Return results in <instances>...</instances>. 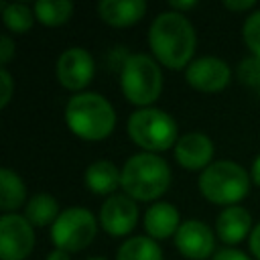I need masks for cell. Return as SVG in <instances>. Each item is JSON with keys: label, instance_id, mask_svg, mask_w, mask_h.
Returning a JSON list of instances; mask_svg holds the SVG:
<instances>
[{"label": "cell", "instance_id": "9a60e30c", "mask_svg": "<svg viewBox=\"0 0 260 260\" xmlns=\"http://www.w3.org/2000/svg\"><path fill=\"white\" fill-rule=\"evenodd\" d=\"M144 230L152 240H162L179 230V211L175 205L167 201H158L146 209L144 215Z\"/></svg>", "mask_w": 260, "mask_h": 260}, {"label": "cell", "instance_id": "8fae6325", "mask_svg": "<svg viewBox=\"0 0 260 260\" xmlns=\"http://www.w3.org/2000/svg\"><path fill=\"white\" fill-rule=\"evenodd\" d=\"M175 246L185 258L205 260L215 248V238L207 223L199 219H187L175 234Z\"/></svg>", "mask_w": 260, "mask_h": 260}, {"label": "cell", "instance_id": "ac0fdd59", "mask_svg": "<svg viewBox=\"0 0 260 260\" xmlns=\"http://www.w3.org/2000/svg\"><path fill=\"white\" fill-rule=\"evenodd\" d=\"M24 217L39 228L47 223H55V219L59 217V203L49 193H37L26 201Z\"/></svg>", "mask_w": 260, "mask_h": 260}, {"label": "cell", "instance_id": "3957f363", "mask_svg": "<svg viewBox=\"0 0 260 260\" xmlns=\"http://www.w3.org/2000/svg\"><path fill=\"white\" fill-rule=\"evenodd\" d=\"M171 185V169L154 152H140L126 160L122 169V189L134 201H152Z\"/></svg>", "mask_w": 260, "mask_h": 260}, {"label": "cell", "instance_id": "7a4b0ae2", "mask_svg": "<svg viewBox=\"0 0 260 260\" xmlns=\"http://www.w3.org/2000/svg\"><path fill=\"white\" fill-rule=\"evenodd\" d=\"M65 122L75 136L83 140H102L112 134L116 112L104 95L81 91L67 102Z\"/></svg>", "mask_w": 260, "mask_h": 260}, {"label": "cell", "instance_id": "4dcf8cb0", "mask_svg": "<svg viewBox=\"0 0 260 260\" xmlns=\"http://www.w3.org/2000/svg\"><path fill=\"white\" fill-rule=\"evenodd\" d=\"M45 260H71V258H69V252L55 248L53 252H49V254H47V258H45Z\"/></svg>", "mask_w": 260, "mask_h": 260}, {"label": "cell", "instance_id": "30bf717a", "mask_svg": "<svg viewBox=\"0 0 260 260\" xmlns=\"http://www.w3.org/2000/svg\"><path fill=\"white\" fill-rule=\"evenodd\" d=\"M230 67L225 61L217 57H199L189 63L185 71V79L191 87L199 91H221L230 83Z\"/></svg>", "mask_w": 260, "mask_h": 260}, {"label": "cell", "instance_id": "f1b7e54d", "mask_svg": "<svg viewBox=\"0 0 260 260\" xmlns=\"http://www.w3.org/2000/svg\"><path fill=\"white\" fill-rule=\"evenodd\" d=\"M250 250H252V254L260 260V223L252 230V234H250Z\"/></svg>", "mask_w": 260, "mask_h": 260}, {"label": "cell", "instance_id": "cb8c5ba5", "mask_svg": "<svg viewBox=\"0 0 260 260\" xmlns=\"http://www.w3.org/2000/svg\"><path fill=\"white\" fill-rule=\"evenodd\" d=\"M238 79L244 85L258 87L260 85V59L258 57H246L238 63Z\"/></svg>", "mask_w": 260, "mask_h": 260}, {"label": "cell", "instance_id": "603a6c76", "mask_svg": "<svg viewBox=\"0 0 260 260\" xmlns=\"http://www.w3.org/2000/svg\"><path fill=\"white\" fill-rule=\"evenodd\" d=\"M242 37H244L246 47L252 51V55L260 59V10L252 12L246 18L242 26Z\"/></svg>", "mask_w": 260, "mask_h": 260}, {"label": "cell", "instance_id": "f546056e", "mask_svg": "<svg viewBox=\"0 0 260 260\" xmlns=\"http://www.w3.org/2000/svg\"><path fill=\"white\" fill-rule=\"evenodd\" d=\"M197 6V2L195 0H171V8L175 10V12H183V10H191V8H195Z\"/></svg>", "mask_w": 260, "mask_h": 260}, {"label": "cell", "instance_id": "e0dca14e", "mask_svg": "<svg viewBox=\"0 0 260 260\" xmlns=\"http://www.w3.org/2000/svg\"><path fill=\"white\" fill-rule=\"evenodd\" d=\"M85 185L95 195H110L122 185V171L110 160H95L85 171Z\"/></svg>", "mask_w": 260, "mask_h": 260}, {"label": "cell", "instance_id": "ba28073f", "mask_svg": "<svg viewBox=\"0 0 260 260\" xmlns=\"http://www.w3.org/2000/svg\"><path fill=\"white\" fill-rule=\"evenodd\" d=\"M35 246L32 223L24 215L4 213L0 217V256L2 260H24Z\"/></svg>", "mask_w": 260, "mask_h": 260}, {"label": "cell", "instance_id": "7c38bea8", "mask_svg": "<svg viewBox=\"0 0 260 260\" xmlns=\"http://www.w3.org/2000/svg\"><path fill=\"white\" fill-rule=\"evenodd\" d=\"M138 221L136 201L128 195H110L100 211V223L110 236H126Z\"/></svg>", "mask_w": 260, "mask_h": 260}, {"label": "cell", "instance_id": "5b68a950", "mask_svg": "<svg viewBox=\"0 0 260 260\" xmlns=\"http://www.w3.org/2000/svg\"><path fill=\"white\" fill-rule=\"evenodd\" d=\"M120 83L124 98L130 104L148 108V104H152L162 91V71L152 57L136 53L126 57Z\"/></svg>", "mask_w": 260, "mask_h": 260}, {"label": "cell", "instance_id": "1f68e13d", "mask_svg": "<svg viewBox=\"0 0 260 260\" xmlns=\"http://www.w3.org/2000/svg\"><path fill=\"white\" fill-rule=\"evenodd\" d=\"M252 181L260 187V154L254 158V162H252Z\"/></svg>", "mask_w": 260, "mask_h": 260}, {"label": "cell", "instance_id": "2e32d148", "mask_svg": "<svg viewBox=\"0 0 260 260\" xmlns=\"http://www.w3.org/2000/svg\"><path fill=\"white\" fill-rule=\"evenodd\" d=\"M252 228V217L244 207H225L215 221L217 236L223 244H238L242 242Z\"/></svg>", "mask_w": 260, "mask_h": 260}, {"label": "cell", "instance_id": "83f0119b", "mask_svg": "<svg viewBox=\"0 0 260 260\" xmlns=\"http://www.w3.org/2000/svg\"><path fill=\"white\" fill-rule=\"evenodd\" d=\"M213 260H250L244 252H240V250H234V248H225V250H221V252H217L215 256H213Z\"/></svg>", "mask_w": 260, "mask_h": 260}, {"label": "cell", "instance_id": "277c9868", "mask_svg": "<svg viewBox=\"0 0 260 260\" xmlns=\"http://www.w3.org/2000/svg\"><path fill=\"white\" fill-rule=\"evenodd\" d=\"M201 195L217 205H232L242 201L250 191V177L234 160L211 162L199 177Z\"/></svg>", "mask_w": 260, "mask_h": 260}, {"label": "cell", "instance_id": "d6986e66", "mask_svg": "<svg viewBox=\"0 0 260 260\" xmlns=\"http://www.w3.org/2000/svg\"><path fill=\"white\" fill-rule=\"evenodd\" d=\"M24 197H26V187L22 179L10 169H2L0 171V207L4 211L18 209L24 203Z\"/></svg>", "mask_w": 260, "mask_h": 260}, {"label": "cell", "instance_id": "d4e9b609", "mask_svg": "<svg viewBox=\"0 0 260 260\" xmlns=\"http://www.w3.org/2000/svg\"><path fill=\"white\" fill-rule=\"evenodd\" d=\"M0 85H2V93H0V108H6L10 98H12V89H14V83H12V75L8 73L6 67L0 69Z\"/></svg>", "mask_w": 260, "mask_h": 260}, {"label": "cell", "instance_id": "4fadbf2b", "mask_svg": "<svg viewBox=\"0 0 260 260\" xmlns=\"http://www.w3.org/2000/svg\"><path fill=\"white\" fill-rule=\"evenodd\" d=\"M213 156V142L203 132H187L175 144V158L183 169H207Z\"/></svg>", "mask_w": 260, "mask_h": 260}, {"label": "cell", "instance_id": "ffe728a7", "mask_svg": "<svg viewBox=\"0 0 260 260\" xmlns=\"http://www.w3.org/2000/svg\"><path fill=\"white\" fill-rule=\"evenodd\" d=\"M116 260H162V250L152 238L134 236L118 248Z\"/></svg>", "mask_w": 260, "mask_h": 260}, {"label": "cell", "instance_id": "7402d4cb", "mask_svg": "<svg viewBox=\"0 0 260 260\" xmlns=\"http://www.w3.org/2000/svg\"><path fill=\"white\" fill-rule=\"evenodd\" d=\"M0 8H2V20L6 24V28H10L12 32L16 35H22L26 30H30L32 26V10L26 6V4H4L0 2Z\"/></svg>", "mask_w": 260, "mask_h": 260}, {"label": "cell", "instance_id": "9c48e42d", "mask_svg": "<svg viewBox=\"0 0 260 260\" xmlns=\"http://www.w3.org/2000/svg\"><path fill=\"white\" fill-rule=\"evenodd\" d=\"M93 77V59L81 47L65 49L57 59V79L65 89L79 91Z\"/></svg>", "mask_w": 260, "mask_h": 260}, {"label": "cell", "instance_id": "52a82bcc", "mask_svg": "<svg viewBox=\"0 0 260 260\" xmlns=\"http://www.w3.org/2000/svg\"><path fill=\"white\" fill-rule=\"evenodd\" d=\"M98 223L89 209L85 207H67L59 213L51 228L53 244L65 252H81L95 238Z\"/></svg>", "mask_w": 260, "mask_h": 260}, {"label": "cell", "instance_id": "d6a6232c", "mask_svg": "<svg viewBox=\"0 0 260 260\" xmlns=\"http://www.w3.org/2000/svg\"><path fill=\"white\" fill-rule=\"evenodd\" d=\"M87 260H106V258H87Z\"/></svg>", "mask_w": 260, "mask_h": 260}, {"label": "cell", "instance_id": "44dd1931", "mask_svg": "<svg viewBox=\"0 0 260 260\" xmlns=\"http://www.w3.org/2000/svg\"><path fill=\"white\" fill-rule=\"evenodd\" d=\"M73 14V4L69 0H39L35 4V16L45 26H59Z\"/></svg>", "mask_w": 260, "mask_h": 260}, {"label": "cell", "instance_id": "5bb4252c", "mask_svg": "<svg viewBox=\"0 0 260 260\" xmlns=\"http://www.w3.org/2000/svg\"><path fill=\"white\" fill-rule=\"evenodd\" d=\"M144 0H102L98 4L100 18L112 26H130L138 22L144 16Z\"/></svg>", "mask_w": 260, "mask_h": 260}, {"label": "cell", "instance_id": "6da1fadb", "mask_svg": "<svg viewBox=\"0 0 260 260\" xmlns=\"http://www.w3.org/2000/svg\"><path fill=\"white\" fill-rule=\"evenodd\" d=\"M148 43L158 63L169 69L189 67L197 37L193 24L181 12H160L148 30Z\"/></svg>", "mask_w": 260, "mask_h": 260}, {"label": "cell", "instance_id": "8992f818", "mask_svg": "<svg viewBox=\"0 0 260 260\" xmlns=\"http://www.w3.org/2000/svg\"><path fill=\"white\" fill-rule=\"evenodd\" d=\"M128 136L146 152H160L177 144L175 120L156 108H140L128 118Z\"/></svg>", "mask_w": 260, "mask_h": 260}, {"label": "cell", "instance_id": "4316f807", "mask_svg": "<svg viewBox=\"0 0 260 260\" xmlns=\"http://www.w3.org/2000/svg\"><path fill=\"white\" fill-rule=\"evenodd\" d=\"M221 4H223V8L234 10V12L250 10V8H254V6H256V2H254V0H223Z\"/></svg>", "mask_w": 260, "mask_h": 260}, {"label": "cell", "instance_id": "484cf974", "mask_svg": "<svg viewBox=\"0 0 260 260\" xmlns=\"http://www.w3.org/2000/svg\"><path fill=\"white\" fill-rule=\"evenodd\" d=\"M12 57H14V43H12L10 37L2 35V37H0V63L6 65Z\"/></svg>", "mask_w": 260, "mask_h": 260}]
</instances>
